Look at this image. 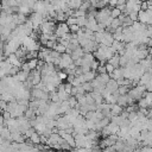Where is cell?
Listing matches in <instances>:
<instances>
[{"mask_svg":"<svg viewBox=\"0 0 152 152\" xmlns=\"http://www.w3.org/2000/svg\"><path fill=\"white\" fill-rule=\"evenodd\" d=\"M39 30L43 34H53L56 30V24L52 20H44L43 24L39 26Z\"/></svg>","mask_w":152,"mask_h":152,"instance_id":"6da1fadb","label":"cell"},{"mask_svg":"<svg viewBox=\"0 0 152 152\" xmlns=\"http://www.w3.org/2000/svg\"><path fill=\"white\" fill-rule=\"evenodd\" d=\"M17 124H18V129L21 134H24L28 128H31V124H30V120L26 119L24 115L23 116H19L17 118Z\"/></svg>","mask_w":152,"mask_h":152,"instance_id":"7a4b0ae2","label":"cell"},{"mask_svg":"<svg viewBox=\"0 0 152 152\" xmlns=\"http://www.w3.org/2000/svg\"><path fill=\"white\" fill-rule=\"evenodd\" d=\"M72 63H74V61L71 59V56L68 55V53H63V55H61L59 63H58L57 66H59V69H62V70H65V69H68Z\"/></svg>","mask_w":152,"mask_h":152,"instance_id":"3957f363","label":"cell"},{"mask_svg":"<svg viewBox=\"0 0 152 152\" xmlns=\"http://www.w3.org/2000/svg\"><path fill=\"white\" fill-rule=\"evenodd\" d=\"M66 33H70L69 32V26L66 25V23H58L57 26H56V30H55V36L57 38H61L62 36L66 34Z\"/></svg>","mask_w":152,"mask_h":152,"instance_id":"277c9868","label":"cell"},{"mask_svg":"<svg viewBox=\"0 0 152 152\" xmlns=\"http://www.w3.org/2000/svg\"><path fill=\"white\" fill-rule=\"evenodd\" d=\"M28 19L31 20V23H32V25H33V30H34V28H38V27L43 24V21H44L43 15L39 14V13H34V12H32V13L30 14V18H28Z\"/></svg>","mask_w":152,"mask_h":152,"instance_id":"5b68a950","label":"cell"},{"mask_svg":"<svg viewBox=\"0 0 152 152\" xmlns=\"http://www.w3.org/2000/svg\"><path fill=\"white\" fill-rule=\"evenodd\" d=\"M113 42H114L113 34H112V33H109V32H107V31H104L101 44H102V45H104V46H110V45L113 44Z\"/></svg>","mask_w":152,"mask_h":152,"instance_id":"8992f818","label":"cell"},{"mask_svg":"<svg viewBox=\"0 0 152 152\" xmlns=\"http://www.w3.org/2000/svg\"><path fill=\"white\" fill-rule=\"evenodd\" d=\"M6 61L11 64V65H13V66H17V68H21V64H23V62L19 59V58H17L15 57V55L13 53V55H10L7 58H6Z\"/></svg>","mask_w":152,"mask_h":152,"instance_id":"52a82bcc","label":"cell"},{"mask_svg":"<svg viewBox=\"0 0 152 152\" xmlns=\"http://www.w3.org/2000/svg\"><path fill=\"white\" fill-rule=\"evenodd\" d=\"M106 89L110 93V94H113V93H115V91H118V89H119V86H118V83H116V81L115 80H113V78H110L107 83H106Z\"/></svg>","mask_w":152,"mask_h":152,"instance_id":"ba28073f","label":"cell"},{"mask_svg":"<svg viewBox=\"0 0 152 152\" xmlns=\"http://www.w3.org/2000/svg\"><path fill=\"white\" fill-rule=\"evenodd\" d=\"M83 55H84V51H83V49H82L81 46L76 48V49L70 53L71 59H72L74 62H75V61H77V59H80V58H82V57H83Z\"/></svg>","mask_w":152,"mask_h":152,"instance_id":"9c48e42d","label":"cell"},{"mask_svg":"<svg viewBox=\"0 0 152 152\" xmlns=\"http://www.w3.org/2000/svg\"><path fill=\"white\" fill-rule=\"evenodd\" d=\"M81 5H82V1H81V0L66 1V6H68V8H69V10H71V11H77V10H80Z\"/></svg>","mask_w":152,"mask_h":152,"instance_id":"30bf717a","label":"cell"},{"mask_svg":"<svg viewBox=\"0 0 152 152\" xmlns=\"http://www.w3.org/2000/svg\"><path fill=\"white\" fill-rule=\"evenodd\" d=\"M109 76H110V78H113L115 81H118L120 78H124V69L122 68H116V69H114L113 74L109 75Z\"/></svg>","mask_w":152,"mask_h":152,"instance_id":"8fae6325","label":"cell"},{"mask_svg":"<svg viewBox=\"0 0 152 152\" xmlns=\"http://www.w3.org/2000/svg\"><path fill=\"white\" fill-rule=\"evenodd\" d=\"M124 112V108L120 107L119 104H110V115L112 116H116V115H121V113Z\"/></svg>","mask_w":152,"mask_h":152,"instance_id":"7c38bea8","label":"cell"},{"mask_svg":"<svg viewBox=\"0 0 152 152\" xmlns=\"http://www.w3.org/2000/svg\"><path fill=\"white\" fill-rule=\"evenodd\" d=\"M89 94H90V96L93 97V100H94V102H95L96 107L103 103V97L101 96V94H99V93H95V91H91V93H89Z\"/></svg>","mask_w":152,"mask_h":152,"instance_id":"4fadbf2b","label":"cell"},{"mask_svg":"<svg viewBox=\"0 0 152 152\" xmlns=\"http://www.w3.org/2000/svg\"><path fill=\"white\" fill-rule=\"evenodd\" d=\"M151 78H152V74H150V72H145V74L140 77L138 86H146V84L151 81Z\"/></svg>","mask_w":152,"mask_h":152,"instance_id":"5bb4252c","label":"cell"},{"mask_svg":"<svg viewBox=\"0 0 152 152\" xmlns=\"http://www.w3.org/2000/svg\"><path fill=\"white\" fill-rule=\"evenodd\" d=\"M116 104H119L120 107H127L128 106V96H127V94L126 95H120L119 97H118V101H116Z\"/></svg>","mask_w":152,"mask_h":152,"instance_id":"9a60e30c","label":"cell"},{"mask_svg":"<svg viewBox=\"0 0 152 152\" xmlns=\"http://www.w3.org/2000/svg\"><path fill=\"white\" fill-rule=\"evenodd\" d=\"M119 61H120V56H119L118 53H115L110 59L107 61V63H109L110 65H113V66L116 69V68H120V65H119Z\"/></svg>","mask_w":152,"mask_h":152,"instance_id":"2e32d148","label":"cell"},{"mask_svg":"<svg viewBox=\"0 0 152 152\" xmlns=\"http://www.w3.org/2000/svg\"><path fill=\"white\" fill-rule=\"evenodd\" d=\"M0 137H1L4 140H7V141H11V142H12V140H11V132H10V129H8L7 127H4V129H2L1 133H0Z\"/></svg>","mask_w":152,"mask_h":152,"instance_id":"e0dca14e","label":"cell"},{"mask_svg":"<svg viewBox=\"0 0 152 152\" xmlns=\"http://www.w3.org/2000/svg\"><path fill=\"white\" fill-rule=\"evenodd\" d=\"M96 72H94V71H88V72H86V74H83V78H84V82H91L95 77H96Z\"/></svg>","mask_w":152,"mask_h":152,"instance_id":"ac0fdd59","label":"cell"},{"mask_svg":"<svg viewBox=\"0 0 152 152\" xmlns=\"http://www.w3.org/2000/svg\"><path fill=\"white\" fill-rule=\"evenodd\" d=\"M69 109H70V106H69L68 101L61 102V104H59V115H61V114H65Z\"/></svg>","mask_w":152,"mask_h":152,"instance_id":"d6986e66","label":"cell"},{"mask_svg":"<svg viewBox=\"0 0 152 152\" xmlns=\"http://www.w3.org/2000/svg\"><path fill=\"white\" fill-rule=\"evenodd\" d=\"M30 142H32V145H39L40 144V135H39V133L34 132L30 137Z\"/></svg>","mask_w":152,"mask_h":152,"instance_id":"ffe728a7","label":"cell"},{"mask_svg":"<svg viewBox=\"0 0 152 152\" xmlns=\"http://www.w3.org/2000/svg\"><path fill=\"white\" fill-rule=\"evenodd\" d=\"M26 63H27V65H28V68H30L31 71H32V70H36V69H37V65H38V58L30 59V61H27Z\"/></svg>","mask_w":152,"mask_h":152,"instance_id":"44dd1931","label":"cell"},{"mask_svg":"<svg viewBox=\"0 0 152 152\" xmlns=\"http://www.w3.org/2000/svg\"><path fill=\"white\" fill-rule=\"evenodd\" d=\"M121 14H122V13L120 12L119 8H116V7L110 8V18H112V19H116V18H119Z\"/></svg>","mask_w":152,"mask_h":152,"instance_id":"7402d4cb","label":"cell"},{"mask_svg":"<svg viewBox=\"0 0 152 152\" xmlns=\"http://www.w3.org/2000/svg\"><path fill=\"white\" fill-rule=\"evenodd\" d=\"M53 50H55L56 52H58L59 55H63V53H65V51H66V48H65V46H63L62 44L57 43V44H56V46L53 48Z\"/></svg>","mask_w":152,"mask_h":152,"instance_id":"603a6c76","label":"cell"},{"mask_svg":"<svg viewBox=\"0 0 152 152\" xmlns=\"http://www.w3.org/2000/svg\"><path fill=\"white\" fill-rule=\"evenodd\" d=\"M96 77H97V78H99L103 84H106V83L110 80V76H109L107 72H106V74H101V75H96Z\"/></svg>","mask_w":152,"mask_h":152,"instance_id":"cb8c5ba5","label":"cell"},{"mask_svg":"<svg viewBox=\"0 0 152 152\" xmlns=\"http://www.w3.org/2000/svg\"><path fill=\"white\" fill-rule=\"evenodd\" d=\"M147 107H148V104H147V101H146V99H140L139 101H138V108L139 109H147Z\"/></svg>","mask_w":152,"mask_h":152,"instance_id":"d4e9b609","label":"cell"},{"mask_svg":"<svg viewBox=\"0 0 152 152\" xmlns=\"http://www.w3.org/2000/svg\"><path fill=\"white\" fill-rule=\"evenodd\" d=\"M87 21L88 19L86 17H81V18H77V25L81 27V28H84L86 25H87Z\"/></svg>","mask_w":152,"mask_h":152,"instance_id":"484cf974","label":"cell"},{"mask_svg":"<svg viewBox=\"0 0 152 152\" xmlns=\"http://www.w3.org/2000/svg\"><path fill=\"white\" fill-rule=\"evenodd\" d=\"M82 88L84 89V91L88 94V93H91L94 89H93V86H91V83L90 82H86V83H83L82 84Z\"/></svg>","mask_w":152,"mask_h":152,"instance_id":"4316f807","label":"cell"},{"mask_svg":"<svg viewBox=\"0 0 152 152\" xmlns=\"http://www.w3.org/2000/svg\"><path fill=\"white\" fill-rule=\"evenodd\" d=\"M65 23H66V25H68V26L77 25V18H75V17H69V18H66Z\"/></svg>","mask_w":152,"mask_h":152,"instance_id":"83f0119b","label":"cell"},{"mask_svg":"<svg viewBox=\"0 0 152 152\" xmlns=\"http://www.w3.org/2000/svg\"><path fill=\"white\" fill-rule=\"evenodd\" d=\"M66 101H68V103H69L70 108H75V107H76V104H77V100H76V97H75V96H69V99H68Z\"/></svg>","mask_w":152,"mask_h":152,"instance_id":"f1b7e54d","label":"cell"},{"mask_svg":"<svg viewBox=\"0 0 152 152\" xmlns=\"http://www.w3.org/2000/svg\"><path fill=\"white\" fill-rule=\"evenodd\" d=\"M99 66H100V62L96 61V59H94V61L91 62V64H90V70L94 71V72H96V70H97Z\"/></svg>","mask_w":152,"mask_h":152,"instance_id":"f546056e","label":"cell"},{"mask_svg":"<svg viewBox=\"0 0 152 152\" xmlns=\"http://www.w3.org/2000/svg\"><path fill=\"white\" fill-rule=\"evenodd\" d=\"M128 91H129V88L128 87H125V86L119 87V89H118V93L120 95H126V94H128Z\"/></svg>","mask_w":152,"mask_h":152,"instance_id":"4dcf8cb0","label":"cell"},{"mask_svg":"<svg viewBox=\"0 0 152 152\" xmlns=\"http://www.w3.org/2000/svg\"><path fill=\"white\" fill-rule=\"evenodd\" d=\"M127 17H128L133 23L138 21V12H131V13L127 14Z\"/></svg>","mask_w":152,"mask_h":152,"instance_id":"1f68e13d","label":"cell"},{"mask_svg":"<svg viewBox=\"0 0 152 152\" xmlns=\"http://www.w3.org/2000/svg\"><path fill=\"white\" fill-rule=\"evenodd\" d=\"M104 66H106V72H107V74H108V75H112V74H113V71H114V69H115V68H114V66H113V65H110V64H109V63H106V64H104Z\"/></svg>","mask_w":152,"mask_h":152,"instance_id":"d6a6232c","label":"cell"},{"mask_svg":"<svg viewBox=\"0 0 152 152\" xmlns=\"http://www.w3.org/2000/svg\"><path fill=\"white\" fill-rule=\"evenodd\" d=\"M34 132H36V129H34L33 127H31V128H28V129H27V131H26V132H25L23 135L25 137V139H26V138H28V139H30V137H31V135H32Z\"/></svg>","mask_w":152,"mask_h":152,"instance_id":"836d02e7","label":"cell"},{"mask_svg":"<svg viewBox=\"0 0 152 152\" xmlns=\"http://www.w3.org/2000/svg\"><path fill=\"white\" fill-rule=\"evenodd\" d=\"M57 76H58V78H59L61 81H63V80H65V78L68 77V75H66L64 71H62V70H57Z\"/></svg>","mask_w":152,"mask_h":152,"instance_id":"e575fe53","label":"cell"},{"mask_svg":"<svg viewBox=\"0 0 152 152\" xmlns=\"http://www.w3.org/2000/svg\"><path fill=\"white\" fill-rule=\"evenodd\" d=\"M96 74H97V75L106 74V66H104V64H100V66H99L97 70H96Z\"/></svg>","mask_w":152,"mask_h":152,"instance_id":"d590c367","label":"cell"},{"mask_svg":"<svg viewBox=\"0 0 152 152\" xmlns=\"http://www.w3.org/2000/svg\"><path fill=\"white\" fill-rule=\"evenodd\" d=\"M71 89H72V86H71L70 83H65V84H64V90H65V93H66L68 95L71 94Z\"/></svg>","mask_w":152,"mask_h":152,"instance_id":"8d00e7d4","label":"cell"},{"mask_svg":"<svg viewBox=\"0 0 152 152\" xmlns=\"http://www.w3.org/2000/svg\"><path fill=\"white\" fill-rule=\"evenodd\" d=\"M2 116H4V120H5V121H7V120H10V119H12V116H11V114H10L8 112H6V110H5L4 113H2Z\"/></svg>","mask_w":152,"mask_h":152,"instance_id":"74e56055","label":"cell"},{"mask_svg":"<svg viewBox=\"0 0 152 152\" xmlns=\"http://www.w3.org/2000/svg\"><path fill=\"white\" fill-rule=\"evenodd\" d=\"M145 88H146V91H148V93H152V78H151V81L145 86Z\"/></svg>","mask_w":152,"mask_h":152,"instance_id":"f35d334b","label":"cell"},{"mask_svg":"<svg viewBox=\"0 0 152 152\" xmlns=\"http://www.w3.org/2000/svg\"><path fill=\"white\" fill-rule=\"evenodd\" d=\"M4 45H5V44H4V42H2V40H0V51H2Z\"/></svg>","mask_w":152,"mask_h":152,"instance_id":"ab89813d","label":"cell"},{"mask_svg":"<svg viewBox=\"0 0 152 152\" xmlns=\"http://www.w3.org/2000/svg\"><path fill=\"white\" fill-rule=\"evenodd\" d=\"M147 31H148V32H150V33L152 34V25H150V26H147Z\"/></svg>","mask_w":152,"mask_h":152,"instance_id":"60d3db41","label":"cell"},{"mask_svg":"<svg viewBox=\"0 0 152 152\" xmlns=\"http://www.w3.org/2000/svg\"><path fill=\"white\" fill-rule=\"evenodd\" d=\"M62 152H72V151H62Z\"/></svg>","mask_w":152,"mask_h":152,"instance_id":"b9f144b4","label":"cell"}]
</instances>
